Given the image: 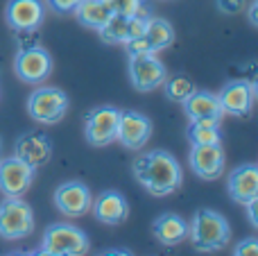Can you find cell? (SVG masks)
<instances>
[{"label":"cell","mask_w":258,"mask_h":256,"mask_svg":"<svg viewBox=\"0 0 258 256\" xmlns=\"http://www.w3.org/2000/svg\"><path fill=\"white\" fill-rule=\"evenodd\" d=\"M227 188L233 202L249 204L251 200L258 198V166L256 163H242L229 175Z\"/></svg>","instance_id":"obj_19"},{"label":"cell","mask_w":258,"mask_h":256,"mask_svg":"<svg viewBox=\"0 0 258 256\" xmlns=\"http://www.w3.org/2000/svg\"><path fill=\"white\" fill-rule=\"evenodd\" d=\"M91 204H93V195L89 186L82 181H66L54 190V207L68 218L86 216L91 211Z\"/></svg>","instance_id":"obj_12"},{"label":"cell","mask_w":258,"mask_h":256,"mask_svg":"<svg viewBox=\"0 0 258 256\" xmlns=\"http://www.w3.org/2000/svg\"><path fill=\"white\" fill-rule=\"evenodd\" d=\"M247 209H249V220H251V225L258 227V198L256 200H251L249 204H245Z\"/></svg>","instance_id":"obj_29"},{"label":"cell","mask_w":258,"mask_h":256,"mask_svg":"<svg viewBox=\"0 0 258 256\" xmlns=\"http://www.w3.org/2000/svg\"><path fill=\"white\" fill-rule=\"evenodd\" d=\"M134 175L154 198H168L179 190L183 172L179 161L165 150H152L134 163Z\"/></svg>","instance_id":"obj_1"},{"label":"cell","mask_w":258,"mask_h":256,"mask_svg":"<svg viewBox=\"0 0 258 256\" xmlns=\"http://www.w3.org/2000/svg\"><path fill=\"white\" fill-rule=\"evenodd\" d=\"M68 111V95L57 86L34 89L27 98V113L39 125H54Z\"/></svg>","instance_id":"obj_4"},{"label":"cell","mask_w":258,"mask_h":256,"mask_svg":"<svg viewBox=\"0 0 258 256\" xmlns=\"http://www.w3.org/2000/svg\"><path fill=\"white\" fill-rule=\"evenodd\" d=\"M215 5H218V9L222 14H227V16H233V14L242 12V7H245V0H215Z\"/></svg>","instance_id":"obj_28"},{"label":"cell","mask_w":258,"mask_h":256,"mask_svg":"<svg viewBox=\"0 0 258 256\" xmlns=\"http://www.w3.org/2000/svg\"><path fill=\"white\" fill-rule=\"evenodd\" d=\"M45 18V5L41 0H9L5 7V21L12 30H39Z\"/></svg>","instance_id":"obj_14"},{"label":"cell","mask_w":258,"mask_h":256,"mask_svg":"<svg viewBox=\"0 0 258 256\" xmlns=\"http://www.w3.org/2000/svg\"><path fill=\"white\" fill-rule=\"evenodd\" d=\"M152 231H154L156 240L165 247H174L181 245L188 238V222L177 213H163L152 222Z\"/></svg>","instance_id":"obj_21"},{"label":"cell","mask_w":258,"mask_h":256,"mask_svg":"<svg viewBox=\"0 0 258 256\" xmlns=\"http://www.w3.org/2000/svg\"><path fill=\"white\" fill-rule=\"evenodd\" d=\"M16 157L30 163L32 168H41L50 161L52 157V141L45 132L41 130H30L23 136L16 139Z\"/></svg>","instance_id":"obj_16"},{"label":"cell","mask_w":258,"mask_h":256,"mask_svg":"<svg viewBox=\"0 0 258 256\" xmlns=\"http://www.w3.org/2000/svg\"><path fill=\"white\" fill-rule=\"evenodd\" d=\"M73 14H75L77 23L89 30H100L111 18V9L107 7L104 0H82Z\"/></svg>","instance_id":"obj_22"},{"label":"cell","mask_w":258,"mask_h":256,"mask_svg":"<svg viewBox=\"0 0 258 256\" xmlns=\"http://www.w3.org/2000/svg\"><path fill=\"white\" fill-rule=\"evenodd\" d=\"M163 84H165V95H168V100H172V102H183V100L197 89L195 82L186 75H174V77H170V80L165 77Z\"/></svg>","instance_id":"obj_24"},{"label":"cell","mask_w":258,"mask_h":256,"mask_svg":"<svg viewBox=\"0 0 258 256\" xmlns=\"http://www.w3.org/2000/svg\"><path fill=\"white\" fill-rule=\"evenodd\" d=\"M233 254L236 256H256L258 254V240L254 238V236L240 240V243L236 245V249H233Z\"/></svg>","instance_id":"obj_26"},{"label":"cell","mask_w":258,"mask_h":256,"mask_svg":"<svg viewBox=\"0 0 258 256\" xmlns=\"http://www.w3.org/2000/svg\"><path fill=\"white\" fill-rule=\"evenodd\" d=\"M254 82L247 84L242 80H233L222 86V91L218 93V102L229 116H247L254 107Z\"/></svg>","instance_id":"obj_17"},{"label":"cell","mask_w":258,"mask_h":256,"mask_svg":"<svg viewBox=\"0 0 258 256\" xmlns=\"http://www.w3.org/2000/svg\"><path fill=\"white\" fill-rule=\"evenodd\" d=\"M118 116L120 109L118 107H95L93 111L86 113L84 120V136L93 148H104L116 139V127H118Z\"/></svg>","instance_id":"obj_9"},{"label":"cell","mask_w":258,"mask_h":256,"mask_svg":"<svg viewBox=\"0 0 258 256\" xmlns=\"http://www.w3.org/2000/svg\"><path fill=\"white\" fill-rule=\"evenodd\" d=\"M32 179H34V168L16 154L0 159V193L5 198H23L32 186Z\"/></svg>","instance_id":"obj_11"},{"label":"cell","mask_w":258,"mask_h":256,"mask_svg":"<svg viewBox=\"0 0 258 256\" xmlns=\"http://www.w3.org/2000/svg\"><path fill=\"white\" fill-rule=\"evenodd\" d=\"M188 238L197 252H218L231 240V227L222 213L213 209H200L188 222Z\"/></svg>","instance_id":"obj_2"},{"label":"cell","mask_w":258,"mask_h":256,"mask_svg":"<svg viewBox=\"0 0 258 256\" xmlns=\"http://www.w3.org/2000/svg\"><path fill=\"white\" fill-rule=\"evenodd\" d=\"M190 168L200 179L213 181L220 179L224 172V152L222 143L218 145H192L190 154H188Z\"/></svg>","instance_id":"obj_15"},{"label":"cell","mask_w":258,"mask_h":256,"mask_svg":"<svg viewBox=\"0 0 258 256\" xmlns=\"http://www.w3.org/2000/svg\"><path fill=\"white\" fill-rule=\"evenodd\" d=\"M45 3H48V7L57 14H73L82 0H45Z\"/></svg>","instance_id":"obj_27"},{"label":"cell","mask_w":258,"mask_h":256,"mask_svg":"<svg viewBox=\"0 0 258 256\" xmlns=\"http://www.w3.org/2000/svg\"><path fill=\"white\" fill-rule=\"evenodd\" d=\"M165 77H168L165 63L156 54H134V57H129V80H132V86L136 91L147 93V91L163 84Z\"/></svg>","instance_id":"obj_10"},{"label":"cell","mask_w":258,"mask_h":256,"mask_svg":"<svg viewBox=\"0 0 258 256\" xmlns=\"http://www.w3.org/2000/svg\"><path fill=\"white\" fill-rule=\"evenodd\" d=\"M14 71H16L18 80L25 82V84H41L52 73V57L41 45L21 48L16 59H14Z\"/></svg>","instance_id":"obj_6"},{"label":"cell","mask_w":258,"mask_h":256,"mask_svg":"<svg viewBox=\"0 0 258 256\" xmlns=\"http://www.w3.org/2000/svg\"><path fill=\"white\" fill-rule=\"evenodd\" d=\"M34 231V211L23 198H5L0 202V238L21 240Z\"/></svg>","instance_id":"obj_5"},{"label":"cell","mask_w":258,"mask_h":256,"mask_svg":"<svg viewBox=\"0 0 258 256\" xmlns=\"http://www.w3.org/2000/svg\"><path fill=\"white\" fill-rule=\"evenodd\" d=\"M89 252V236L75 225L54 222L43 231L39 254L45 256H82Z\"/></svg>","instance_id":"obj_3"},{"label":"cell","mask_w":258,"mask_h":256,"mask_svg":"<svg viewBox=\"0 0 258 256\" xmlns=\"http://www.w3.org/2000/svg\"><path fill=\"white\" fill-rule=\"evenodd\" d=\"M186 139L190 145H218L222 143V132L220 122L215 120H190L186 130Z\"/></svg>","instance_id":"obj_23"},{"label":"cell","mask_w":258,"mask_h":256,"mask_svg":"<svg viewBox=\"0 0 258 256\" xmlns=\"http://www.w3.org/2000/svg\"><path fill=\"white\" fill-rule=\"evenodd\" d=\"M150 18V12L145 7L141 12L132 14V16H120V14H111L107 23L98 30L100 39L104 43H111V45H118V43H129V41L138 39L141 32L145 30V23Z\"/></svg>","instance_id":"obj_8"},{"label":"cell","mask_w":258,"mask_h":256,"mask_svg":"<svg viewBox=\"0 0 258 256\" xmlns=\"http://www.w3.org/2000/svg\"><path fill=\"white\" fill-rule=\"evenodd\" d=\"M152 136V122L141 111H120L116 127V141L129 150H141Z\"/></svg>","instance_id":"obj_13"},{"label":"cell","mask_w":258,"mask_h":256,"mask_svg":"<svg viewBox=\"0 0 258 256\" xmlns=\"http://www.w3.org/2000/svg\"><path fill=\"white\" fill-rule=\"evenodd\" d=\"M183 111L190 120H215L222 122L224 111L218 102V95L209 93V91H200L195 89L186 100H183Z\"/></svg>","instance_id":"obj_20"},{"label":"cell","mask_w":258,"mask_h":256,"mask_svg":"<svg viewBox=\"0 0 258 256\" xmlns=\"http://www.w3.org/2000/svg\"><path fill=\"white\" fill-rule=\"evenodd\" d=\"M104 3L111 9V14H120V16H132L145 7L143 0H104Z\"/></svg>","instance_id":"obj_25"},{"label":"cell","mask_w":258,"mask_h":256,"mask_svg":"<svg viewBox=\"0 0 258 256\" xmlns=\"http://www.w3.org/2000/svg\"><path fill=\"white\" fill-rule=\"evenodd\" d=\"M256 9H258V3L254 0V3H251V7H249V21H251V25H258V18H256Z\"/></svg>","instance_id":"obj_30"},{"label":"cell","mask_w":258,"mask_h":256,"mask_svg":"<svg viewBox=\"0 0 258 256\" xmlns=\"http://www.w3.org/2000/svg\"><path fill=\"white\" fill-rule=\"evenodd\" d=\"M172 41H174V27L163 18L150 16L141 36L125 43V48L129 57H134V54H154L159 50H165L168 45H172Z\"/></svg>","instance_id":"obj_7"},{"label":"cell","mask_w":258,"mask_h":256,"mask_svg":"<svg viewBox=\"0 0 258 256\" xmlns=\"http://www.w3.org/2000/svg\"><path fill=\"white\" fill-rule=\"evenodd\" d=\"M91 211H93L98 222L116 227L127 220L129 204H127L125 195L118 193V190H104V193H100L98 198H95V202L91 204Z\"/></svg>","instance_id":"obj_18"}]
</instances>
